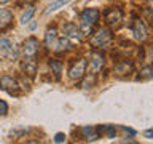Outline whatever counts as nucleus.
<instances>
[{"label":"nucleus","mask_w":153,"mask_h":144,"mask_svg":"<svg viewBox=\"0 0 153 144\" xmlns=\"http://www.w3.org/2000/svg\"><path fill=\"white\" fill-rule=\"evenodd\" d=\"M110 42H112V31L107 27L99 29V31L93 35V38H91V45L96 46V48H104V46H107Z\"/></svg>","instance_id":"1"},{"label":"nucleus","mask_w":153,"mask_h":144,"mask_svg":"<svg viewBox=\"0 0 153 144\" xmlns=\"http://www.w3.org/2000/svg\"><path fill=\"white\" fill-rule=\"evenodd\" d=\"M38 48H40V43H38V40L35 37H29L26 42H24L22 45V56L24 59H29V58H35V55L38 53Z\"/></svg>","instance_id":"2"},{"label":"nucleus","mask_w":153,"mask_h":144,"mask_svg":"<svg viewBox=\"0 0 153 144\" xmlns=\"http://www.w3.org/2000/svg\"><path fill=\"white\" fill-rule=\"evenodd\" d=\"M85 70H86V59L80 58V59H76V62H74L72 67L69 69V77L72 80H80V79H83Z\"/></svg>","instance_id":"3"},{"label":"nucleus","mask_w":153,"mask_h":144,"mask_svg":"<svg viewBox=\"0 0 153 144\" xmlns=\"http://www.w3.org/2000/svg\"><path fill=\"white\" fill-rule=\"evenodd\" d=\"M132 35L136 37L139 42H145L148 38V31H147L145 24H143L139 18H136L132 22Z\"/></svg>","instance_id":"4"},{"label":"nucleus","mask_w":153,"mask_h":144,"mask_svg":"<svg viewBox=\"0 0 153 144\" xmlns=\"http://www.w3.org/2000/svg\"><path fill=\"white\" fill-rule=\"evenodd\" d=\"M105 21H107L108 26H112V27H118L120 24H121L123 21V13H121V10H118V8H110L105 11Z\"/></svg>","instance_id":"5"},{"label":"nucleus","mask_w":153,"mask_h":144,"mask_svg":"<svg viewBox=\"0 0 153 144\" xmlns=\"http://www.w3.org/2000/svg\"><path fill=\"white\" fill-rule=\"evenodd\" d=\"M0 88L8 91L10 94H18L19 85H18L16 79H13V77H10V75H3L2 79H0Z\"/></svg>","instance_id":"6"},{"label":"nucleus","mask_w":153,"mask_h":144,"mask_svg":"<svg viewBox=\"0 0 153 144\" xmlns=\"http://www.w3.org/2000/svg\"><path fill=\"white\" fill-rule=\"evenodd\" d=\"M62 34H64V37H67L69 40H76V42H78L80 38H81L80 29L76 27L74 22H65V24H62Z\"/></svg>","instance_id":"7"},{"label":"nucleus","mask_w":153,"mask_h":144,"mask_svg":"<svg viewBox=\"0 0 153 144\" xmlns=\"http://www.w3.org/2000/svg\"><path fill=\"white\" fill-rule=\"evenodd\" d=\"M104 64H105V59H104L102 53L93 51L89 55V69L93 72H99L104 67Z\"/></svg>","instance_id":"8"},{"label":"nucleus","mask_w":153,"mask_h":144,"mask_svg":"<svg viewBox=\"0 0 153 144\" xmlns=\"http://www.w3.org/2000/svg\"><path fill=\"white\" fill-rule=\"evenodd\" d=\"M0 56H5V58L16 56V51L13 50V45L8 38H0Z\"/></svg>","instance_id":"9"},{"label":"nucleus","mask_w":153,"mask_h":144,"mask_svg":"<svg viewBox=\"0 0 153 144\" xmlns=\"http://www.w3.org/2000/svg\"><path fill=\"white\" fill-rule=\"evenodd\" d=\"M100 16V13L94 8H89V10H85L83 13L80 14V21H86V22H91V24H96L97 19Z\"/></svg>","instance_id":"10"},{"label":"nucleus","mask_w":153,"mask_h":144,"mask_svg":"<svg viewBox=\"0 0 153 144\" xmlns=\"http://www.w3.org/2000/svg\"><path fill=\"white\" fill-rule=\"evenodd\" d=\"M22 69H24V72H26L29 77H35V74H37V62H35V59H33V58L26 59L22 62Z\"/></svg>","instance_id":"11"},{"label":"nucleus","mask_w":153,"mask_h":144,"mask_svg":"<svg viewBox=\"0 0 153 144\" xmlns=\"http://www.w3.org/2000/svg\"><path fill=\"white\" fill-rule=\"evenodd\" d=\"M56 38H57L56 27H50V29L45 32V45H46L48 50H53V45H54Z\"/></svg>","instance_id":"12"},{"label":"nucleus","mask_w":153,"mask_h":144,"mask_svg":"<svg viewBox=\"0 0 153 144\" xmlns=\"http://www.w3.org/2000/svg\"><path fill=\"white\" fill-rule=\"evenodd\" d=\"M13 21V14L7 8H0V29H5Z\"/></svg>","instance_id":"13"},{"label":"nucleus","mask_w":153,"mask_h":144,"mask_svg":"<svg viewBox=\"0 0 153 144\" xmlns=\"http://www.w3.org/2000/svg\"><path fill=\"white\" fill-rule=\"evenodd\" d=\"M81 133H83V136L86 138V141H96V139L99 138V128H94V127L81 128Z\"/></svg>","instance_id":"14"},{"label":"nucleus","mask_w":153,"mask_h":144,"mask_svg":"<svg viewBox=\"0 0 153 144\" xmlns=\"http://www.w3.org/2000/svg\"><path fill=\"white\" fill-rule=\"evenodd\" d=\"M70 48V40L67 37H61V38H56L54 45H53V50L54 51H65Z\"/></svg>","instance_id":"15"},{"label":"nucleus","mask_w":153,"mask_h":144,"mask_svg":"<svg viewBox=\"0 0 153 144\" xmlns=\"http://www.w3.org/2000/svg\"><path fill=\"white\" fill-rule=\"evenodd\" d=\"M115 72H117V74H121V75H128L129 72H132V64L131 62H120V64H117V67H115Z\"/></svg>","instance_id":"16"},{"label":"nucleus","mask_w":153,"mask_h":144,"mask_svg":"<svg viewBox=\"0 0 153 144\" xmlns=\"http://www.w3.org/2000/svg\"><path fill=\"white\" fill-rule=\"evenodd\" d=\"M93 27H94V24H91V22H86V21H80V34H81V37H88L91 32H93Z\"/></svg>","instance_id":"17"},{"label":"nucleus","mask_w":153,"mask_h":144,"mask_svg":"<svg viewBox=\"0 0 153 144\" xmlns=\"http://www.w3.org/2000/svg\"><path fill=\"white\" fill-rule=\"evenodd\" d=\"M139 79L140 80H150L153 79V66H145L139 72Z\"/></svg>","instance_id":"18"},{"label":"nucleus","mask_w":153,"mask_h":144,"mask_svg":"<svg viewBox=\"0 0 153 144\" xmlns=\"http://www.w3.org/2000/svg\"><path fill=\"white\" fill-rule=\"evenodd\" d=\"M69 2H70V0H56L54 3H51L50 7L46 8V11H45V13H46V14H50V13H53V11H56V10H59L61 7H64V5H67Z\"/></svg>","instance_id":"19"},{"label":"nucleus","mask_w":153,"mask_h":144,"mask_svg":"<svg viewBox=\"0 0 153 144\" xmlns=\"http://www.w3.org/2000/svg\"><path fill=\"white\" fill-rule=\"evenodd\" d=\"M50 67H51V70H53V74H54L56 79H59V77H61V70H62V62L53 59L50 62Z\"/></svg>","instance_id":"20"},{"label":"nucleus","mask_w":153,"mask_h":144,"mask_svg":"<svg viewBox=\"0 0 153 144\" xmlns=\"http://www.w3.org/2000/svg\"><path fill=\"white\" fill-rule=\"evenodd\" d=\"M33 13H35V7H27V10L22 13V16H21V22L27 24L29 21H30V18L33 16Z\"/></svg>","instance_id":"21"},{"label":"nucleus","mask_w":153,"mask_h":144,"mask_svg":"<svg viewBox=\"0 0 153 144\" xmlns=\"http://www.w3.org/2000/svg\"><path fill=\"white\" fill-rule=\"evenodd\" d=\"M100 130H102L104 133H107V136H108V138H115V134H117V131H115V128H113V127H102Z\"/></svg>","instance_id":"22"},{"label":"nucleus","mask_w":153,"mask_h":144,"mask_svg":"<svg viewBox=\"0 0 153 144\" xmlns=\"http://www.w3.org/2000/svg\"><path fill=\"white\" fill-rule=\"evenodd\" d=\"M7 112H8V106H7V103L0 99V114H2V115H5Z\"/></svg>","instance_id":"23"},{"label":"nucleus","mask_w":153,"mask_h":144,"mask_svg":"<svg viewBox=\"0 0 153 144\" xmlns=\"http://www.w3.org/2000/svg\"><path fill=\"white\" fill-rule=\"evenodd\" d=\"M54 141L56 142H64L65 141V134L64 133H57L56 136H54Z\"/></svg>","instance_id":"24"},{"label":"nucleus","mask_w":153,"mask_h":144,"mask_svg":"<svg viewBox=\"0 0 153 144\" xmlns=\"http://www.w3.org/2000/svg\"><path fill=\"white\" fill-rule=\"evenodd\" d=\"M143 134H145L147 138H153V130H147V131L143 133Z\"/></svg>","instance_id":"25"},{"label":"nucleus","mask_w":153,"mask_h":144,"mask_svg":"<svg viewBox=\"0 0 153 144\" xmlns=\"http://www.w3.org/2000/svg\"><path fill=\"white\" fill-rule=\"evenodd\" d=\"M10 0H0V5H3V3H8Z\"/></svg>","instance_id":"26"}]
</instances>
